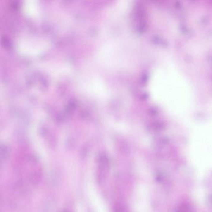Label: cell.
<instances>
[{
  "mask_svg": "<svg viewBox=\"0 0 212 212\" xmlns=\"http://www.w3.org/2000/svg\"><path fill=\"white\" fill-rule=\"evenodd\" d=\"M191 211L189 210V208L188 206H186V205H184L183 206L180 208V209L179 210V212H190Z\"/></svg>",
  "mask_w": 212,
  "mask_h": 212,
  "instance_id": "cell-3",
  "label": "cell"
},
{
  "mask_svg": "<svg viewBox=\"0 0 212 212\" xmlns=\"http://www.w3.org/2000/svg\"><path fill=\"white\" fill-rule=\"evenodd\" d=\"M48 46V42L43 39L25 38L18 44L20 52L27 55H35L43 52Z\"/></svg>",
  "mask_w": 212,
  "mask_h": 212,
  "instance_id": "cell-1",
  "label": "cell"
},
{
  "mask_svg": "<svg viewBox=\"0 0 212 212\" xmlns=\"http://www.w3.org/2000/svg\"><path fill=\"white\" fill-rule=\"evenodd\" d=\"M23 9L25 13L32 17L38 16L40 13L39 4L37 1L28 0L23 4Z\"/></svg>",
  "mask_w": 212,
  "mask_h": 212,
  "instance_id": "cell-2",
  "label": "cell"
}]
</instances>
